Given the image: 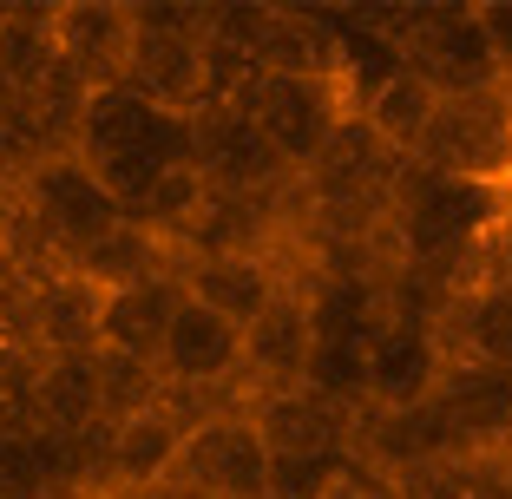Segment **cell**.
<instances>
[{
  "label": "cell",
  "mask_w": 512,
  "mask_h": 499,
  "mask_svg": "<svg viewBox=\"0 0 512 499\" xmlns=\"http://www.w3.org/2000/svg\"><path fill=\"white\" fill-rule=\"evenodd\" d=\"M0 250H7V204H0Z\"/></svg>",
  "instance_id": "obj_28"
},
{
  "label": "cell",
  "mask_w": 512,
  "mask_h": 499,
  "mask_svg": "<svg viewBox=\"0 0 512 499\" xmlns=\"http://www.w3.org/2000/svg\"><path fill=\"white\" fill-rule=\"evenodd\" d=\"M99 316H106V289L79 270H53L40 283V355H99Z\"/></svg>",
  "instance_id": "obj_19"
},
{
  "label": "cell",
  "mask_w": 512,
  "mask_h": 499,
  "mask_svg": "<svg viewBox=\"0 0 512 499\" xmlns=\"http://www.w3.org/2000/svg\"><path fill=\"white\" fill-rule=\"evenodd\" d=\"M53 276V270H46ZM40 270H27V263H14L7 250H0V348H20V355H40L33 348V335H40Z\"/></svg>",
  "instance_id": "obj_25"
},
{
  "label": "cell",
  "mask_w": 512,
  "mask_h": 499,
  "mask_svg": "<svg viewBox=\"0 0 512 499\" xmlns=\"http://www.w3.org/2000/svg\"><path fill=\"white\" fill-rule=\"evenodd\" d=\"M53 7H7V27H0V79L14 92H33L53 66H60V53H53Z\"/></svg>",
  "instance_id": "obj_22"
},
{
  "label": "cell",
  "mask_w": 512,
  "mask_h": 499,
  "mask_svg": "<svg viewBox=\"0 0 512 499\" xmlns=\"http://www.w3.org/2000/svg\"><path fill=\"white\" fill-rule=\"evenodd\" d=\"M73 158L106 184L112 204L132 217L138 197L165 178L171 165L191 158V125L171 119V112H151L145 99H132L125 86H106V92H92V99H86Z\"/></svg>",
  "instance_id": "obj_2"
},
{
  "label": "cell",
  "mask_w": 512,
  "mask_h": 499,
  "mask_svg": "<svg viewBox=\"0 0 512 499\" xmlns=\"http://www.w3.org/2000/svg\"><path fill=\"white\" fill-rule=\"evenodd\" d=\"M158 401H165V375L158 368L99 348V427H125L138 414H151Z\"/></svg>",
  "instance_id": "obj_24"
},
{
  "label": "cell",
  "mask_w": 512,
  "mask_h": 499,
  "mask_svg": "<svg viewBox=\"0 0 512 499\" xmlns=\"http://www.w3.org/2000/svg\"><path fill=\"white\" fill-rule=\"evenodd\" d=\"M73 270L92 276V283L112 296V289H138V283H158V276H178V257H171V243H158L151 230H138L132 217H125L119 230H106V237L92 243Z\"/></svg>",
  "instance_id": "obj_20"
},
{
  "label": "cell",
  "mask_w": 512,
  "mask_h": 499,
  "mask_svg": "<svg viewBox=\"0 0 512 499\" xmlns=\"http://www.w3.org/2000/svg\"><path fill=\"white\" fill-rule=\"evenodd\" d=\"M204 197H211V184H204V171L184 158V165H171L165 178H158V184H151V191L132 204V224L151 230L158 243H178L184 230H191V217L204 211Z\"/></svg>",
  "instance_id": "obj_23"
},
{
  "label": "cell",
  "mask_w": 512,
  "mask_h": 499,
  "mask_svg": "<svg viewBox=\"0 0 512 499\" xmlns=\"http://www.w3.org/2000/svg\"><path fill=\"white\" fill-rule=\"evenodd\" d=\"M138 27V20H132ZM119 86L132 99H145L151 112H171V119H191L204 99H211V46L191 40V33H158L138 27L132 53H125Z\"/></svg>",
  "instance_id": "obj_9"
},
{
  "label": "cell",
  "mask_w": 512,
  "mask_h": 499,
  "mask_svg": "<svg viewBox=\"0 0 512 499\" xmlns=\"http://www.w3.org/2000/svg\"><path fill=\"white\" fill-rule=\"evenodd\" d=\"M250 427L270 460H348L355 408H335L309 388H289V394H256Z\"/></svg>",
  "instance_id": "obj_12"
},
{
  "label": "cell",
  "mask_w": 512,
  "mask_h": 499,
  "mask_svg": "<svg viewBox=\"0 0 512 499\" xmlns=\"http://www.w3.org/2000/svg\"><path fill=\"white\" fill-rule=\"evenodd\" d=\"M309 355H316V309L302 296V283L289 276L276 289L263 316L243 329V394H289L309 381Z\"/></svg>",
  "instance_id": "obj_8"
},
{
  "label": "cell",
  "mask_w": 512,
  "mask_h": 499,
  "mask_svg": "<svg viewBox=\"0 0 512 499\" xmlns=\"http://www.w3.org/2000/svg\"><path fill=\"white\" fill-rule=\"evenodd\" d=\"M480 27H486V40H493V53H499V73H506V86H512V0L506 7H480Z\"/></svg>",
  "instance_id": "obj_27"
},
{
  "label": "cell",
  "mask_w": 512,
  "mask_h": 499,
  "mask_svg": "<svg viewBox=\"0 0 512 499\" xmlns=\"http://www.w3.org/2000/svg\"><path fill=\"white\" fill-rule=\"evenodd\" d=\"M184 125H191V165L204 171L211 191H230V197H289L296 191V171L270 152V138L256 132L237 106L204 99Z\"/></svg>",
  "instance_id": "obj_5"
},
{
  "label": "cell",
  "mask_w": 512,
  "mask_h": 499,
  "mask_svg": "<svg viewBox=\"0 0 512 499\" xmlns=\"http://www.w3.org/2000/svg\"><path fill=\"white\" fill-rule=\"evenodd\" d=\"M158 375L165 388H243V329L184 296L158 348Z\"/></svg>",
  "instance_id": "obj_13"
},
{
  "label": "cell",
  "mask_w": 512,
  "mask_h": 499,
  "mask_svg": "<svg viewBox=\"0 0 512 499\" xmlns=\"http://www.w3.org/2000/svg\"><path fill=\"white\" fill-rule=\"evenodd\" d=\"M414 165L460 184L512 191V92H473V99H440L427 119Z\"/></svg>",
  "instance_id": "obj_3"
},
{
  "label": "cell",
  "mask_w": 512,
  "mask_h": 499,
  "mask_svg": "<svg viewBox=\"0 0 512 499\" xmlns=\"http://www.w3.org/2000/svg\"><path fill=\"white\" fill-rule=\"evenodd\" d=\"M184 434H191V421L165 401L125 427H106V486H99V499H138L151 486H165L184 454Z\"/></svg>",
  "instance_id": "obj_14"
},
{
  "label": "cell",
  "mask_w": 512,
  "mask_h": 499,
  "mask_svg": "<svg viewBox=\"0 0 512 499\" xmlns=\"http://www.w3.org/2000/svg\"><path fill=\"white\" fill-rule=\"evenodd\" d=\"M14 204L33 217V230H40L46 250L60 257V270H73V263L86 257L92 243L106 237V230H119V224H125V211L112 204V191L92 178V171L79 165L73 152L46 158V165L27 178V191H20Z\"/></svg>",
  "instance_id": "obj_4"
},
{
  "label": "cell",
  "mask_w": 512,
  "mask_h": 499,
  "mask_svg": "<svg viewBox=\"0 0 512 499\" xmlns=\"http://www.w3.org/2000/svg\"><path fill=\"white\" fill-rule=\"evenodd\" d=\"M427 414L440 421L453 454H506L512 447V375L480 362H447L427 394Z\"/></svg>",
  "instance_id": "obj_6"
},
{
  "label": "cell",
  "mask_w": 512,
  "mask_h": 499,
  "mask_svg": "<svg viewBox=\"0 0 512 499\" xmlns=\"http://www.w3.org/2000/svg\"><path fill=\"white\" fill-rule=\"evenodd\" d=\"M506 92H512V86H506Z\"/></svg>",
  "instance_id": "obj_29"
},
{
  "label": "cell",
  "mask_w": 512,
  "mask_h": 499,
  "mask_svg": "<svg viewBox=\"0 0 512 499\" xmlns=\"http://www.w3.org/2000/svg\"><path fill=\"white\" fill-rule=\"evenodd\" d=\"M506 204H512V191L440 178V171H427V165L407 158V165L394 171V191H388L394 263H401L407 276H427V283H440V289H460L467 250L480 243V230L493 224Z\"/></svg>",
  "instance_id": "obj_1"
},
{
  "label": "cell",
  "mask_w": 512,
  "mask_h": 499,
  "mask_svg": "<svg viewBox=\"0 0 512 499\" xmlns=\"http://www.w3.org/2000/svg\"><path fill=\"white\" fill-rule=\"evenodd\" d=\"M362 362H368V408H427V394H434L447 355H440V342H434V322L375 316Z\"/></svg>",
  "instance_id": "obj_10"
},
{
  "label": "cell",
  "mask_w": 512,
  "mask_h": 499,
  "mask_svg": "<svg viewBox=\"0 0 512 499\" xmlns=\"http://www.w3.org/2000/svg\"><path fill=\"white\" fill-rule=\"evenodd\" d=\"M178 303H184L178 276H158V283H138V289H112L106 316H99V348L158 368V348H165V335H171Z\"/></svg>",
  "instance_id": "obj_17"
},
{
  "label": "cell",
  "mask_w": 512,
  "mask_h": 499,
  "mask_svg": "<svg viewBox=\"0 0 512 499\" xmlns=\"http://www.w3.org/2000/svg\"><path fill=\"white\" fill-rule=\"evenodd\" d=\"M434 342L447 362H480L512 375V289H473L460 283L434 316Z\"/></svg>",
  "instance_id": "obj_16"
},
{
  "label": "cell",
  "mask_w": 512,
  "mask_h": 499,
  "mask_svg": "<svg viewBox=\"0 0 512 499\" xmlns=\"http://www.w3.org/2000/svg\"><path fill=\"white\" fill-rule=\"evenodd\" d=\"M460 283H473V289H512V204L480 230V243L467 250Z\"/></svg>",
  "instance_id": "obj_26"
},
{
  "label": "cell",
  "mask_w": 512,
  "mask_h": 499,
  "mask_svg": "<svg viewBox=\"0 0 512 499\" xmlns=\"http://www.w3.org/2000/svg\"><path fill=\"white\" fill-rule=\"evenodd\" d=\"M53 53L66 73H79L92 92L119 86L125 53H132V0H60L53 7Z\"/></svg>",
  "instance_id": "obj_11"
},
{
  "label": "cell",
  "mask_w": 512,
  "mask_h": 499,
  "mask_svg": "<svg viewBox=\"0 0 512 499\" xmlns=\"http://www.w3.org/2000/svg\"><path fill=\"white\" fill-rule=\"evenodd\" d=\"M263 480H270V454H263L250 414L191 427L178 467H171V486H184L197 499H263Z\"/></svg>",
  "instance_id": "obj_7"
},
{
  "label": "cell",
  "mask_w": 512,
  "mask_h": 499,
  "mask_svg": "<svg viewBox=\"0 0 512 499\" xmlns=\"http://www.w3.org/2000/svg\"><path fill=\"white\" fill-rule=\"evenodd\" d=\"M283 283H289V250H276V257H178V289L237 329H250Z\"/></svg>",
  "instance_id": "obj_15"
},
{
  "label": "cell",
  "mask_w": 512,
  "mask_h": 499,
  "mask_svg": "<svg viewBox=\"0 0 512 499\" xmlns=\"http://www.w3.org/2000/svg\"><path fill=\"white\" fill-rule=\"evenodd\" d=\"M434 106H440V92H427L421 79L401 66V73H394L388 86H381L375 99L355 112V119H368V132H375L388 152L414 158V145H421V132H427V119H434Z\"/></svg>",
  "instance_id": "obj_21"
},
{
  "label": "cell",
  "mask_w": 512,
  "mask_h": 499,
  "mask_svg": "<svg viewBox=\"0 0 512 499\" xmlns=\"http://www.w3.org/2000/svg\"><path fill=\"white\" fill-rule=\"evenodd\" d=\"M33 427L53 440H79L99 427V355H40Z\"/></svg>",
  "instance_id": "obj_18"
}]
</instances>
